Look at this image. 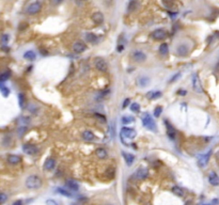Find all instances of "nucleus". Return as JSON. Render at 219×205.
Listing matches in <instances>:
<instances>
[{"label": "nucleus", "mask_w": 219, "mask_h": 205, "mask_svg": "<svg viewBox=\"0 0 219 205\" xmlns=\"http://www.w3.org/2000/svg\"><path fill=\"white\" fill-rule=\"evenodd\" d=\"M131 58L136 62H143V61L146 60V55L144 53L140 51V50H135L131 53Z\"/></svg>", "instance_id": "nucleus-8"}, {"label": "nucleus", "mask_w": 219, "mask_h": 205, "mask_svg": "<svg viewBox=\"0 0 219 205\" xmlns=\"http://www.w3.org/2000/svg\"><path fill=\"white\" fill-rule=\"evenodd\" d=\"M172 192H173L175 195H177V197H183V195H184L183 189H182L181 187H177V186H174V187H172Z\"/></svg>", "instance_id": "nucleus-28"}, {"label": "nucleus", "mask_w": 219, "mask_h": 205, "mask_svg": "<svg viewBox=\"0 0 219 205\" xmlns=\"http://www.w3.org/2000/svg\"><path fill=\"white\" fill-rule=\"evenodd\" d=\"M192 88L196 92L198 93H202L203 92V89H202L201 82H200V79H199L198 75H194L192 76Z\"/></svg>", "instance_id": "nucleus-11"}, {"label": "nucleus", "mask_w": 219, "mask_h": 205, "mask_svg": "<svg viewBox=\"0 0 219 205\" xmlns=\"http://www.w3.org/2000/svg\"><path fill=\"white\" fill-rule=\"evenodd\" d=\"M137 7V2L136 1H131V3L128 4V11H134Z\"/></svg>", "instance_id": "nucleus-37"}, {"label": "nucleus", "mask_w": 219, "mask_h": 205, "mask_svg": "<svg viewBox=\"0 0 219 205\" xmlns=\"http://www.w3.org/2000/svg\"><path fill=\"white\" fill-rule=\"evenodd\" d=\"M10 75H11L10 72H5V73H3V74H1L0 75V81L3 82V81H5V80H8V79L10 78Z\"/></svg>", "instance_id": "nucleus-33"}, {"label": "nucleus", "mask_w": 219, "mask_h": 205, "mask_svg": "<svg viewBox=\"0 0 219 205\" xmlns=\"http://www.w3.org/2000/svg\"><path fill=\"white\" fill-rule=\"evenodd\" d=\"M177 94H180L181 96H184L187 94V91H185V90H179V91H177Z\"/></svg>", "instance_id": "nucleus-40"}, {"label": "nucleus", "mask_w": 219, "mask_h": 205, "mask_svg": "<svg viewBox=\"0 0 219 205\" xmlns=\"http://www.w3.org/2000/svg\"><path fill=\"white\" fill-rule=\"evenodd\" d=\"M165 124H166V126H167V135H168V137H169L171 140H174L175 137H177V133L174 131L173 126H172L171 124H169L168 121H165Z\"/></svg>", "instance_id": "nucleus-14"}, {"label": "nucleus", "mask_w": 219, "mask_h": 205, "mask_svg": "<svg viewBox=\"0 0 219 205\" xmlns=\"http://www.w3.org/2000/svg\"><path fill=\"white\" fill-rule=\"evenodd\" d=\"M142 125L145 128H148L149 131H157V125H156L155 121L153 120L152 115L150 113H144L142 117Z\"/></svg>", "instance_id": "nucleus-2"}, {"label": "nucleus", "mask_w": 219, "mask_h": 205, "mask_svg": "<svg viewBox=\"0 0 219 205\" xmlns=\"http://www.w3.org/2000/svg\"><path fill=\"white\" fill-rule=\"evenodd\" d=\"M95 154H96V156H97L99 158H101V159H105L107 156H108L107 151L105 149H103V148H99V149L96 150Z\"/></svg>", "instance_id": "nucleus-23"}, {"label": "nucleus", "mask_w": 219, "mask_h": 205, "mask_svg": "<svg viewBox=\"0 0 219 205\" xmlns=\"http://www.w3.org/2000/svg\"><path fill=\"white\" fill-rule=\"evenodd\" d=\"M85 1H86V0H85Z\"/></svg>", "instance_id": "nucleus-44"}, {"label": "nucleus", "mask_w": 219, "mask_h": 205, "mask_svg": "<svg viewBox=\"0 0 219 205\" xmlns=\"http://www.w3.org/2000/svg\"><path fill=\"white\" fill-rule=\"evenodd\" d=\"M87 49V46H86V44L81 41H77V42H75L73 44V51L76 53H83L85 50Z\"/></svg>", "instance_id": "nucleus-10"}, {"label": "nucleus", "mask_w": 219, "mask_h": 205, "mask_svg": "<svg viewBox=\"0 0 219 205\" xmlns=\"http://www.w3.org/2000/svg\"><path fill=\"white\" fill-rule=\"evenodd\" d=\"M18 99H19V106H21V108H24V105H25V102H26V98H25L24 93H19V95H18Z\"/></svg>", "instance_id": "nucleus-32"}, {"label": "nucleus", "mask_w": 219, "mask_h": 205, "mask_svg": "<svg viewBox=\"0 0 219 205\" xmlns=\"http://www.w3.org/2000/svg\"><path fill=\"white\" fill-rule=\"evenodd\" d=\"M94 65H95V68L99 72H107L108 71V64L104 59L102 58H96L95 61H94Z\"/></svg>", "instance_id": "nucleus-4"}, {"label": "nucleus", "mask_w": 219, "mask_h": 205, "mask_svg": "<svg viewBox=\"0 0 219 205\" xmlns=\"http://www.w3.org/2000/svg\"><path fill=\"white\" fill-rule=\"evenodd\" d=\"M122 155L124 157V160H125V163L127 166H131L135 161V156L133 154H129V153H125V152H122Z\"/></svg>", "instance_id": "nucleus-18"}, {"label": "nucleus", "mask_w": 219, "mask_h": 205, "mask_svg": "<svg viewBox=\"0 0 219 205\" xmlns=\"http://www.w3.org/2000/svg\"><path fill=\"white\" fill-rule=\"evenodd\" d=\"M209 183L212 186H218L219 185V176L215 171H211L209 174Z\"/></svg>", "instance_id": "nucleus-12"}, {"label": "nucleus", "mask_w": 219, "mask_h": 205, "mask_svg": "<svg viewBox=\"0 0 219 205\" xmlns=\"http://www.w3.org/2000/svg\"><path fill=\"white\" fill-rule=\"evenodd\" d=\"M56 191L59 195H64V197H67V198H72V197H73L72 192L70 190H67V188H58Z\"/></svg>", "instance_id": "nucleus-24"}, {"label": "nucleus", "mask_w": 219, "mask_h": 205, "mask_svg": "<svg viewBox=\"0 0 219 205\" xmlns=\"http://www.w3.org/2000/svg\"><path fill=\"white\" fill-rule=\"evenodd\" d=\"M9 39H10L9 34H3V36H1V42H2V44H7V43L9 42Z\"/></svg>", "instance_id": "nucleus-38"}, {"label": "nucleus", "mask_w": 219, "mask_h": 205, "mask_svg": "<svg viewBox=\"0 0 219 205\" xmlns=\"http://www.w3.org/2000/svg\"><path fill=\"white\" fill-rule=\"evenodd\" d=\"M56 166V160L53 158H47L45 160V163H44V169L47 170V171H50L53 170Z\"/></svg>", "instance_id": "nucleus-19"}, {"label": "nucleus", "mask_w": 219, "mask_h": 205, "mask_svg": "<svg viewBox=\"0 0 219 205\" xmlns=\"http://www.w3.org/2000/svg\"><path fill=\"white\" fill-rule=\"evenodd\" d=\"M86 41L89 43H91V44H96L97 41H99V38H97V36L94 34V33L89 32V33L86 34Z\"/></svg>", "instance_id": "nucleus-21"}, {"label": "nucleus", "mask_w": 219, "mask_h": 205, "mask_svg": "<svg viewBox=\"0 0 219 205\" xmlns=\"http://www.w3.org/2000/svg\"><path fill=\"white\" fill-rule=\"evenodd\" d=\"M24 58H25L26 60L33 61L36 58V55L34 51H32V50H28V51H26V53H24Z\"/></svg>", "instance_id": "nucleus-25"}, {"label": "nucleus", "mask_w": 219, "mask_h": 205, "mask_svg": "<svg viewBox=\"0 0 219 205\" xmlns=\"http://www.w3.org/2000/svg\"><path fill=\"white\" fill-rule=\"evenodd\" d=\"M8 200V197H7V195L5 193H0V204H3L4 202L7 201Z\"/></svg>", "instance_id": "nucleus-36"}, {"label": "nucleus", "mask_w": 219, "mask_h": 205, "mask_svg": "<svg viewBox=\"0 0 219 205\" xmlns=\"http://www.w3.org/2000/svg\"><path fill=\"white\" fill-rule=\"evenodd\" d=\"M81 136H82V139L86 140V141H93V140L95 139V135L90 131H85L82 133Z\"/></svg>", "instance_id": "nucleus-20"}, {"label": "nucleus", "mask_w": 219, "mask_h": 205, "mask_svg": "<svg viewBox=\"0 0 219 205\" xmlns=\"http://www.w3.org/2000/svg\"><path fill=\"white\" fill-rule=\"evenodd\" d=\"M129 102H131V99L129 98H126L125 100H124V104H123V108H126V107L128 106V104H129Z\"/></svg>", "instance_id": "nucleus-41"}, {"label": "nucleus", "mask_w": 219, "mask_h": 205, "mask_svg": "<svg viewBox=\"0 0 219 205\" xmlns=\"http://www.w3.org/2000/svg\"><path fill=\"white\" fill-rule=\"evenodd\" d=\"M131 110L135 113H139L140 112V105H139L138 102H134V104H131Z\"/></svg>", "instance_id": "nucleus-30"}, {"label": "nucleus", "mask_w": 219, "mask_h": 205, "mask_svg": "<svg viewBox=\"0 0 219 205\" xmlns=\"http://www.w3.org/2000/svg\"><path fill=\"white\" fill-rule=\"evenodd\" d=\"M25 184L29 189H39L42 186V180L38 175H30L27 177Z\"/></svg>", "instance_id": "nucleus-1"}, {"label": "nucleus", "mask_w": 219, "mask_h": 205, "mask_svg": "<svg viewBox=\"0 0 219 205\" xmlns=\"http://www.w3.org/2000/svg\"><path fill=\"white\" fill-rule=\"evenodd\" d=\"M169 51V47L167 45L166 43H163L160 46H159V53L162 55V56H167V53Z\"/></svg>", "instance_id": "nucleus-27"}, {"label": "nucleus", "mask_w": 219, "mask_h": 205, "mask_svg": "<svg viewBox=\"0 0 219 205\" xmlns=\"http://www.w3.org/2000/svg\"><path fill=\"white\" fill-rule=\"evenodd\" d=\"M42 9V3L40 1H36V2H32L28 8H27V13L30 15H34L36 13H39Z\"/></svg>", "instance_id": "nucleus-5"}, {"label": "nucleus", "mask_w": 219, "mask_h": 205, "mask_svg": "<svg viewBox=\"0 0 219 205\" xmlns=\"http://www.w3.org/2000/svg\"><path fill=\"white\" fill-rule=\"evenodd\" d=\"M56 1H57V2H61V1H62V0H56Z\"/></svg>", "instance_id": "nucleus-43"}, {"label": "nucleus", "mask_w": 219, "mask_h": 205, "mask_svg": "<svg viewBox=\"0 0 219 205\" xmlns=\"http://www.w3.org/2000/svg\"><path fill=\"white\" fill-rule=\"evenodd\" d=\"M135 178H137L139 180H145L146 177L149 176V171L146 168H139V169L136 171V173H135Z\"/></svg>", "instance_id": "nucleus-9"}, {"label": "nucleus", "mask_w": 219, "mask_h": 205, "mask_svg": "<svg viewBox=\"0 0 219 205\" xmlns=\"http://www.w3.org/2000/svg\"><path fill=\"white\" fill-rule=\"evenodd\" d=\"M23 151L27 154V155H36L39 153V149L36 145L30 144V143H25L23 145Z\"/></svg>", "instance_id": "nucleus-6"}, {"label": "nucleus", "mask_w": 219, "mask_h": 205, "mask_svg": "<svg viewBox=\"0 0 219 205\" xmlns=\"http://www.w3.org/2000/svg\"><path fill=\"white\" fill-rule=\"evenodd\" d=\"M167 36V32L164 30V29H156L152 32V38L155 41H162V40H165Z\"/></svg>", "instance_id": "nucleus-7"}, {"label": "nucleus", "mask_w": 219, "mask_h": 205, "mask_svg": "<svg viewBox=\"0 0 219 205\" xmlns=\"http://www.w3.org/2000/svg\"><path fill=\"white\" fill-rule=\"evenodd\" d=\"M211 154H212V151H209V153H206L204 155L202 156L201 158L199 159V166L200 167H205L209 163V158H211Z\"/></svg>", "instance_id": "nucleus-17"}, {"label": "nucleus", "mask_w": 219, "mask_h": 205, "mask_svg": "<svg viewBox=\"0 0 219 205\" xmlns=\"http://www.w3.org/2000/svg\"><path fill=\"white\" fill-rule=\"evenodd\" d=\"M177 55L181 57H185L188 53V47L186 45H180V46L177 48Z\"/></svg>", "instance_id": "nucleus-22"}, {"label": "nucleus", "mask_w": 219, "mask_h": 205, "mask_svg": "<svg viewBox=\"0 0 219 205\" xmlns=\"http://www.w3.org/2000/svg\"><path fill=\"white\" fill-rule=\"evenodd\" d=\"M180 76H181V73H177V74H175L173 77L170 79L169 82H174L175 80H177V79H179V78H180Z\"/></svg>", "instance_id": "nucleus-39"}, {"label": "nucleus", "mask_w": 219, "mask_h": 205, "mask_svg": "<svg viewBox=\"0 0 219 205\" xmlns=\"http://www.w3.org/2000/svg\"><path fill=\"white\" fill-rule=\"evenodd\" d=\"M163 93L159 92V91H156V92H150L148 93V97L150 99H156V98H159L160 96H162Z\"/></svg>", "instance_id": "nucleus-29"}, {"label": "nucleus", "mask_w": 219, "mask_h": 205, "mask_svg": "<svg viewBox=\"0 0 219 205\" xmlns=\"http://www.w3.org/2000/svg\"><path fill=\"white\" fill-rule=\"evenodd\" d=\"M65 186L67 187L68 190H73V191L79 190V184L74 180H67L66 182H65Z\"/></svg>", "instance_id": "nucleus-15"}, {"label": "nucleus", "mask_w": 219, "mask_h": 205, "mask_svg": "<svg viewBox=\"0 0 219 205\" xmlns=\"http://www.w3.org/2000/svg\"><path fill=\"white\" fill-rule=\"evenodd\" d=\"M162 111H163V108H162L160 106H157L155 109H154V117H155V118H159V115H160Z\"/></svg>", "instance_id": "nucleus-34"}, {"label": "nucleus", "mask_w": 219, "mask_h": 205, "mask_svg": "<svg viewBox=\"0 0 219 205\" xmlns=\"http://www.w3.org/2000/svg\"><path fill=\"white\" fill-rule=\"evenodd\" d=\"M92 20L95 25H102L104 23V15L101 12H95L92 14Z\"/></svg>", "instance_id": "nucleus-13"}, {"label": "nucleus", "mask_w": 219, "mask_h": 205, "mask_svg": "<svg viewBox=\"0 0 219 205\" xmlns=\"http://www.w3.org/2000/svg\"><path fill=\"white\" fill-rule=\"evenodd\" d=\"M13 205H21V201H16Z\"/></svg>", "instance_id": "nucleus-42"}, {"label": "nucleus", "mask_w": 219, "mask_h": 205, "mask_svg": "<svg viewBox=\"0 0 219 205\" xmlns=\"http://www.w3.org/2000/svg\"><path fill=\"white\" fill-rule=\"evenodd\" d=\"M134 122V118L133 117H129V115H127V117H123L122 118V123L123 124H131Z\"/></svg>", "instance_id": "nucleus-31"}, {"label": "nucleus", "mask_w": 219, "mask_h": 205, "mask_svg": "<svg viewBox=\"0 0 219 205\" xmlns=\"http://www.w3.org/2000/svg\"><path fill=\"white\" fill-rule=\"evenodd\" d=\"M0 90H1V93H2V95H3L4 97H8V96H9V94H10V90H9L5 85H3Z\"/></svg>", "instance_id": "nucleus-35"}, {"label": "nucleus", "mask_w": 219, "mask_h": 205, "mask_svg": "<svg viewBox=\"0 0 219 205\" xmlns=\"http://www.w3.org/2000/svg\"><path fill=\"white\" fill-rule=\"evenodd\" d=\"M138 82H139V85L140 87H148L149 85H150V78L149 77H140L139 78V80H138Z\"/></svg>", "instance_id": "nucleus-26"}, {"label": "nucleus", "mask_w": 219, "mask_h": 205, "mask_svg": "<svg viewBox=\"0 0 219 205\" xmlns=\"http://www.w3.org/2000/svg\"><path fill=\"white\" fill-rule=\"evenodd\" d=\"M121 137L122 138H126V139H134L137 136V133L135 129L131 127H123L121 129Z\"/></svg>", "instance_id": "nucleus-3"}, {"label": "nucleus", "mask_w": 219, "mask_h": 205, "mask_svg": "<svg viewBox=\"0 0 219 205\" xmlns=\"http://www.w3.org/2000/svg\"><path fill=\"white\" fill-rule=\"evenodd\" d=\"M8 163H11V165H17V163H19L21 161V156H18V155H14V154H10V155L8 156Z\"/></svg>", "instance_id": "nucleus-16"}]
</instances>
